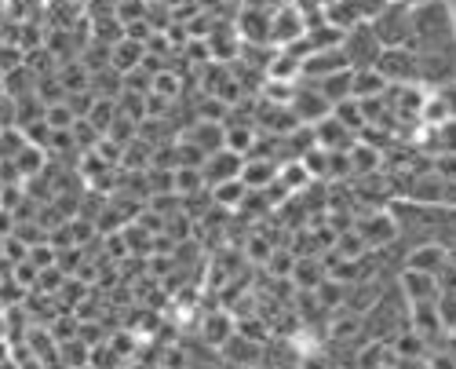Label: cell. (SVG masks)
<instances>
[{
	"label": "cell",
	"mask_w": 456,
	"mask_h": 369,
	"mask_svg": "<svg viewBox=\"0 0 456 369\" xmlns=\"http://www.w3.org/2000/svg\"><path fill=\"white\" fill-rule=\"evenodd\" d=\"M409 48L416 55H431V52L456 48V26H452V15H449L445 0L412 8V41H409Z\"/></svg>",
	"instance_id": "1"
},
{
	"label": "cell",
	"mask_w": 456,
	"mask_h": 369,
	"mask_svg": "<svg viewBox=\"0 0 456 369\" xmlns=\"http://www.w3.org/2000/svg\"><path fill=\"white\" fill-rule=\"evenodd\" d=\"M369 26H372V33L379 37L384 48H409V41H412V8L405 4V0H391V4Z\"/></svg>",
	"instance_id": "2"
},
{
	"label": "cell",
	"mask_w": 456,
	"mask_h": 369,
	"mask_svg": "<svg viewBox=\"0 0 456 369\" xmlns=\"http://www.w3.org/2000/svg\"><path fill=\"white\" fill-rule=\"evenodd\" d=\"M339 48H344V59L351 70H376L379 55H384V45H379V37L372 33L369 22H358L354 29H347Z\"/></svg>",
	"instance_id": "3"
},
{
	"label": "cell",
	"mask_w": 456,
	"mask_h": 369,
	"mask_svg": "<svg viewBox=\"0 0 456 369\" xmlns=\"http://www.w3.org/2000/svg\"><path fill=\"white\" fill-rule=\"evenodd\" d=\"M376 70L387 78V85H420V55L412 48H384Z\"/></svg>",
	"instance_id": "4"
},
{
	"label": "cell",
	"mask_w": 456,
	"mask_h": 369,
	"mask_svg": "<svg viewBox=\"0 0 456 369\" xmlns=\"http://www.w3.org/2000/svg\"><path fill=\"white\" fill-rule=\"evenodd\" d=\"M289 110L296 114V121L299 125H307V128H314V125H322L329 114H332V102L314 88V85H307V81H299V88H296V95H292V102H289Z\"/></svg>",
	"instance_id": "5"
},
{
	"label": "cell",
	"mask_w": 456,
	"mask_h": 369,
	"mask_svg": "<svg viewBox=\"0 0 456 369\" xmlns=\"http://www.w3.org/2000/svg\"><path fill=\"white\" fill-rule=\"evenodd\" d=\"M303 33H307V19H303V12H299L296 4H281V8L271 15V48H274V52L296 45Z\"/></svg>",
	"instance_id": "6"
},
{
	"label": "cell",
	"mask_w": 456,
	"mask_h": 369,
	"mask_svg": "<svg viewBox=\"0 0 456 369\" xmlns=\"http://www.w3.org/2000/svg\"><path fill=\"white\" fill-rule=\"evenodd\" d=\"M358 234H362V242H365V249H372V252H379L384 245H391L395 238H398V219L391 216V209L384 212H369V219H362V224L354 227Z\"/></svg>",
	"instance_id": "7"
},
{
	"label": "cell",
	"mask_w": 456,
	"mask_h": 369,
	"mask_svg": "<svg viewBox=\"0 0 456 369\" xmlns=\"http://www.w3.org/2000/svg\"><path fill=\"white\" fill-rule=\"evenodd\" d=\"M179 139L194 146L201 158H212V154L226 151V125H216V121H194Z\"/></svg>",
	"instance_id": "8"
},
{
	"label": "cell",
	"mask_w": 456,
	"mask_h": 369,
	"mask_svg": "<svg viewBox=\"0 0 456 369\" xmlns=\"http://www.w3.org/2000/svg\"><path fill=\"white\" fill-rule=\"evenodd\" d=\"M241 168H245V158L234 154V151H219V154L205 158V165H201L205 187L212 191V187H219V183H226V179H241Z\"/></svg>",
	"instance_id": "9"
},
{
	"label": "cell",
	"mask_w": 456,
	"mask_h": 369,
	"mask_svg": "<svg viewBox=\"0 0 456 369\" xmlns=\"http://www.w3.org/2000/svg\"><path fill=\"white\" fill-rule=\"evenodd\" d=\"M314 135H318V146L329 151V154H347V151H354V143H358V132H351L347 125H339L332 114L322 125H314Z\"/></svg>",
	"instance_id": "10"
},
{
	"label": "cell",
	"mask_w": 456,
	"mask_h": 369,
	"mask_svg": "<svg viewBox=\"0 0 456 369\" xmlns=\"http://www.w3.org/2000/svg\"><path fill=\"white\" fill-rule=\"evenodd\" d=\"M445 264H449V249H442V245L428 242V245H416V249L409 252L405 271H420V275H431V278H438V275L445 271Z\"/></svg>",
	"instance_id": "11"
},
{
	"label": "cell",
	"mask_w": 456,
	"mask_h": 369,
	"mask_svg": "<svg viewBox=\"0 0 456 369\" xmlns=\"http://www.w3.org/2000/svg\"><path fill=\"white\" fill-rule=\"evenodd\" d=\"M339 70H351L344 59V48H325V52H314L303 59V78H311V81H325Z\"/></svg>",
	"instance_id": "12"
},
{
	"label": "cell",
	"mask_w": 456,
	"mask_h": 369,
	"mask_svg": "<svg viewBox=\"0 0 456 369\" xmlns=\"http://www.w3.org/2000/svg\"><path fill=\"white\" fill-rule=\"evenodd\" d=\"M271 15L263 12V8H245L241 19H238L241 45H271Z\"/></svg>",
	"instance_id": "13"
},
{
	"label": "cell",
	"mask_w": 456,
	"mask_h": 369,
	"mask_svg": "<svg viewBox=\"0 0 456 369\" xmlns=\"http://www.w3.org/2000/svg\"><path fill=\"white\" fill-rule=\"evenodd\" d=\"M402 297L409 304H428V300H438V278L431 275H420V271H402Z\"/></svg>",
	"instance_id": "14"
},
{
	"label": "cell",
	"mask_w": 456,
	"mask_h": 369,
	"mask_svg": "<svg viewBox=\"0 0 456 369\" xmlns=\"http://www.w3.org/2000/svg\"><path fill=\"white\" fill-rule=\"evenodd\" d=\"M278 172H281V165H274V161H252V158H245L241 179H245L248 191H267V187H274V183H278Z\"/></svg>",
	"instance_id": "15"
},
{
	"label": "cell",
	"mask_w": 456,
	"mask_h": 369,
	"mask_svg": "<svg viewBox=\"0 0 456 369\" xmlns=\"http://www.w3.org/2000/svg\"><path fill=\"white\" fill-rule=\"evenodd\" d=\"M311 85L336 106V102H344V99H354V70H339V73H332V78L311 81Z\"/></svg>",
	"instance_id": "16"
},
{
	"label": "cell",
	"mask_w": 456,
	"mask_h": 369,
	"mask_svg": "<svg viewBox=\"0 0 456 369\" xmlns=\"http://www.w3.org/2000/svg\"><path fill=\"white\" fill-rule=\"evenodd\" d=\"M142 59H146V45H139V41H128V37H121L118 45H110V66L121 70V73L142 66Z\"/></svg>",
	"instance_id": "17"
},
{
	"label": "cell",
	"mask_w": 456,
	"mask_h": 369,
	"mask_svg": "<svg viewBox=\"0 0 456 369\" xmlns=\"http://www.w3.org/2000/svg\"><path fill=\"white\" fill-rule=\"evenodd\" d=\"M391 85H387V78L379 70H354V99H379Z\"/></svg>",
	"instance_id": "18"
},
{
	"label": "cell",
	"mask_w": 456,
	"mask_h": 369,
	"mask_svg": "<svg viewBox=\"0 0 456 369\" xmlns=\"http://www.w3.org/2000/svg\"><path fill=\"white\" fill-rule=\"evenodd\" d=\"M48 161H52V154L45 151V146H37V143H26V151L15 158V165H19V172H22V179H37L45 168H48Z\"/></svg>",
	"instance_id": "19"
},
{
	"label": "cell",
	"mask_w": 456,
	"mask_h": 369,
	"mask_svg": "<svg viewBox=\"0 0 456 369\" xmlns=\"http://www.w3.org/2000/svg\"><path fill=\"white\" fill-rule=\"evenodd\" d=\"M245 194H248L245 179H226V183H219V187H212V201L219 209H226V212H238L241 201H245Z\"/></svg>",
	"instance_id": "20"
},
{
	"label": "cell",
	"mask_w": 456,
	"mask_h": 369,
	"mask_svg": "<svg viewBox=\"0 0 456 369\" xmlns=\"http://www.w3.org/2000/svg\"><path fill=\"white\" fill-rule=\"evenodd\" d=\"M292 282L307 292V289H318L322 282H329V271L318 264V260H307V256H299L296 267H292Z\"/></svg>",
	"instance_id": "21"
},
{
	"label": "cell",
	"mask_w": 456,
	"mask_h": 369,
	"mask_svg": "<svg viewBox=\"0 0 456 369\" xmlns=\"http://www.w3.org/2000/svg\"><path fill=\"white\" fill-rule=\"evenodd\" d=\"M256 139H259V128L256 125H226V151L248 158Z\"/></svg>",
	"instance_id": "22"
},
{
	"label": "cell",
	"mask_w": 456,
	"mask_h": 369,
	"mask_svg": "<svg viewBox=\"0 0 456 369\" xmlns=\"http://www.w3.org/2000/svg\"><path fill=\"white\" fill-rule=\"evenodd\" d=\"M201 337L208 340V344H226L234 337V322H231V315H223V311H212L208 318H205V329H201Z\"/></svg>",
	"instance_id": "23"
},
{
	"label": "cell",
	"mask_w": 456,
	"mask_h": 369,
	"mask_svg": "<svg viewBox=\"0 0 456 369\" xmlns=\"http://www.w3.org/2000/svg\"><path fill=\"white\" fill-rule=\"evenodd\" d=\"M332 118H336L339 125H347L351 132H362V128H365V110H362V102H358V99H344V102H336V106H332Z\"/></svg>",
	"instance_id": "24"
},
{
	"label": "cell",
	"mask_w": 456,
	"mask_h": 369,
	"mask_svg": "<svg viewBox=\"0 0 456 369\" xmlns=\"http://www.w3.org/2000/svg\"><path fill=\"white\" fill-rule=\"evenodd\" d=\"M121 118V110H118V99H95V106H92V114H88V121L106 135L110 128H113V121Z\"/></svg>",
	"instance_id": "25"
},
{
	"label": "cell",
	"mask_w": 456,
	"mask_h": 369,
	"mask_svg": "<svg viewBox=\"0 0 456 369\" xmlns=\"http://www.w3.org/2000/svg\"><path fill=\"white\" fill-rule=\"evenodd\" d=\"M223 355L234 358V362H245V369H248V365L259 358V348H256L248 337H231V340L223 344Z\"/></svg>",
	"instance_id": "26"
},
{
	"label": "cell",
	"mask_w": 456,
	"mask_h": 369,
	"mask_svg": "<svg viewBox=\"0 0 456 369\" xmlns=\"http://www.w3.org/2000/svg\"><path fill=\"white\" fill-rule=\"evenodd\" d=\"M26 132L22 128H4L0 132V161H15L22 151H26Z\"/></svg>",
	"instance_id": "27"
},
{
	"label": "cell",
	"mask_w": 456,
	"mask_h": 369,
	"mask_svg": "<svg viewBox=\"0 0 456 369\" xmlns=\"http://www.w3.org/2000/svg\"><path fill=\"white\" fill-rule=\"evenodd\" d=\"M45 121H48V128H55V132H66V128H73V110L66 106V102H59V106H48V114H45Z\"/></svg>",
	"instance_id": "28"
},
{
	"label": "cell",
	"mask_w": 456,
	"mask_h": 369,
	"mask_svg": "<svg viewBox=\"0 0 456 369\" xmlns=\"http://www.w3.org/2000/svg\"><path fill=\"white\" fill-rule=\"evenodd\" d=\"M339 315H344V311H339ZM362 329H365V322H362L358 315H344V318L332 322V337H336V340H347V337L362 333Z\"/></svg>",
	"instance_id": "29"
},
{
	"label": "cell",
	"mask_w": 456,
	"mask_h": 369,
	"mask_svg": "<svg viewBox=\"0 0 456 369\" xmlns=\"http://www.w3.org/2000/svg\"><path fill=\"white\" fill-rule=\"evenodd\" d=\"M438 95H442V102L449 106V118L456 121V81H452V85H445V88H438Z\"/></svg>",
	"instance_id": "30"
},
{
	"label": "cell",
	"mask_w": 456,
	"mask_h": 369,
	"mask_svg": "<svg viewBox=\"0 0 456 369\" xmlns=\"http://www.w3.org/2000/svg\"><path fill=\"white\" fill-rule=\"evenodd\" d=\"M431 369H456V355H431Z\"/></svg>",
	"instance_id": "31"
},
{
	"label": "cell",
	"mask_w": 456,
	"mask_h": 369,
	"mask_svg": "<svg viewBox=\"0 0 456 369\" xmlns=\"http://www.w3.org/2000/svg\"><path fill=\"white\" fill-rule=\"evenodd\" d=\"M409 8H420V4H435V0H405Z\"/></svg>",
	"instance_id": "32"
},
{
	"label": "cell",
	"mask_w": 456,
	"mask_h": 369,
	"mask_svg": "<svg viewBox=\"0 0 456 369\" xmlns=\"http://www.w3.org/2000/svg\"><path fill=\"white\" fill-rule=\"evenodd\" d=\"M449 4V15H452V26H456V0H445Z\"/></svg>",
	"instance_id": "33"
}]
</instances>
